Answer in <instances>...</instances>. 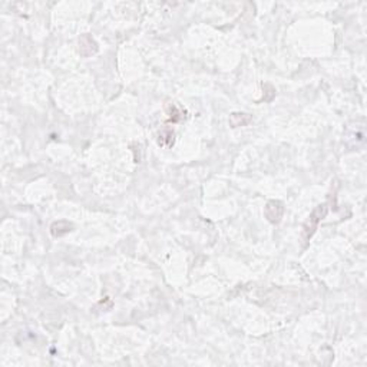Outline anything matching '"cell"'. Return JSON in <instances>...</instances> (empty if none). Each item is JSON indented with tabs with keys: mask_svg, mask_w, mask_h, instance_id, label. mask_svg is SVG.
<instances>
[{
	"mask_svg": "<svg viewBox=\"0 0 367 367\" xmlns=\"http://www.w3.org/2000/svg\"><path fill=\"white\" fill-rule=\"evenodd\" d=\"M284 212V206L280 201H268L264 208L265 218L271 224H279Z\"/></svg>",
	"mask_w": 367,
	"mask_h": 367,
	"instance_id": "6da1fadb",
	"label": "cell"
},
{
	"mask_svg": "<svg viewBox=\"0 0 367 367\" xmlns=\"http://www.w3.org/2000/svg\"><path fill=\"white\" fill-rule=\"evenodd\" d=\"M326 212H327V205H326V204H323V205H319L316 209H314V211H313V214H311V217H310L309 227H306L307 237H311V234L314 233V230H316V227H317V224H319L320 220H322L324 215H326Z\"/></svg>",
	"mask_w": 367,
	"mask_h": 367,
	"instance_id": "7a4b0ae2",
	"label": "cell"
},
{
	"mask_svg": "<svg viewBox=\"0 0 367 367\" xmlns=\"http://www.w3.org/2000/svg\"><path fill=\"white\" fill-rule=\"evenodd\" d=\"M98 50V46L95 43V41L89 36V35H83L79 39V52L83 56H90Z\"/></svg>",
	"mask_w": 367,
	"mask_h": 367,
	"instance_id": "3957f363",
	"label": "cell"
},
{
	"mask_svg": "<svg viewBox=\"0 0 367 367\" xmlns=\"http://www.w3.org/2000/svg\"><path fill=\"white\" fill-rule=\"evenodd\" d=\"M251 117L248 114H233L230 117V123L233 125V128L237 126H244L247 123H250Z\"/></svg>",
	"mask_w": 367,
	"mask_h": 367,
	"instance_id": "277c9868",
	"label": "cell"
},
{
	"mask_svg": "<svg viewBox=\"0 0 367 367\" xmlns=\"http://www.w3.org/2000/svg\"><path fill=\"white\" fill-rule=\"evenodd\" d=\"M62 225H63V221H59V222H55L52 227H56V228H59V230H52V234L55 235V237H60V235H63V234H66V233H69L71 230H63L62 228Z\"/></svg>",
	"mask_w": 367,
	"mask_h": 367,
	"instance_id": "5b68a950",
	"label": "cell"
}]
</instances>
